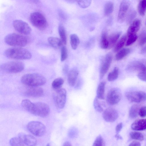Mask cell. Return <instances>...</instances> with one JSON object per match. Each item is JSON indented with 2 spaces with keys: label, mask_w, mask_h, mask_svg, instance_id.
I'll use <instances>...</instances> for the list:
<instances>
[{
  "label": "cell",
  "mask_w": 146,
  "mask_h": 146,
  "mask_svg": "<svg viewBox=\"0 0 146 146\" xmlns=\"http://www.w3.org/2000/svg\"><path fill=\"white\" fill-rule=\"evenodd\" d=\"M92 2L90 0H78L77 3L80 7L82 8H86L89 7Z\"/></svg>",
  "instance_id": "obj_39"
},
{
  "label": "cell",
  "mask_w": 146,
  "mask_h": 146,
  "mask_svg": "<svg viewBox=\"0 0 146 146\" xmlns=\"http://www.w3.org/2000/svg\"><path fill=\"white\" fill-rule=\"evenodd\" d=\"M70 43L71 47L73 50H76L80 42L79 38L76 34H72L70 36Z\"/></svg>",
  "instance_id": "obj_24"
},
{
  "label": "cell",
  "mask_w": 146,
  "mask_h": 146,
  "mask_svg": "<svg viewBox=\"0 0 146 146\" xmlns=\"http://www.w3.org/2000/svg\"><path fill=\"white\" fill-rule=\"evenodd\" d=\"M100 46L103 49H108V40L107 37V32L104 31L102 33L100 40Z\"/></svg>",
  "instance_id": "obj_25"
},
{
  "label": "cell",
  "mask_w": 146,
  "mask_h": 146,
  "mask_svg": "<svg viewBox=\"0 0 146 146\" xmlns=\"http://www.w3.org/2000/svg\"><path fill=\"white\" fill-rule=\"evenodd\" d=\"M106 84V82H101L99 84L98 86L96 92V97L98 99H104Z\"/></svg>",
  "instance_id": "obj_22"
},
{
  "label": "cell",
  "mask_w": 146,
  "mask_h": 146,
  "mask_svg": "<svg viewBox=\"0 0 146 146\" xmlns=\"http://www.w3.org/2000/svg\"><path fill=\"white\" fill-rule=\"evenodd\" d=\"M141 21L139 19L135 20L128 29L127 35L128 36L130 35H136V33L139 30L141 25Z\"/></svg>",
  "instance_id": "obj_19"
},
{
  "label": "cell",
  "mask_w": 146,
  "mask_h": 146,
  "mask_svg": "<svg viewBox=\"0 0 146 146\" xmlns=\"http://www.w3.org/2000/svg\"><path fill=\"white\" fill-rule=\"evenodd\" d=\"M121 96V92L119 88H112L109 91L107 94V102L110 105L117 104L120 101Z\"/></svg>",
  "instance_id": "obj_9"
},
{
  "label": "cell",
  "mask_w": 146,
  "mask_h": 146,
  "mask_svg": "<svg viewBox=\"0 0 146 146\" xmlns=\"http://www.w3.org/2000/svg\"><path fill=\"white\" fill-rule=\"evenodd\" d=\"M127 69L130 72L138 71L139 72L146 70V66L142 62L135 61L131 62L128 64Z\"/></svg>",
  "instance_id": "obj_16"
},
{
  "label": "cell",
  "mask_w": 146,
  "mask_h": 146,
  "mask_svg": "<svg viewBox=\"0 0 146 146\" xmlns=\"http://www.w3.org/2000/svg\"><path fill=\"white\" fill-rule=\"evenodd\" d=\"M127 1H123L121 3L117 17V21L120 23L124 21L129 6Z\"/></svg>",
  "instance_id": "obj_14"
},
{
  "label": "cell",
  "mask_w": 146,
  "mask_h": 146,
  "mask_svg": "<svg viewBox=\"0 0 146 146\" xmlns=\"http://www.w3.org/2000/svg\"><path fill=\"white\" fill-rule=\"evenodd\" d=\"M139 106L137 105H134L130 108L129 111V115L130 118L134 119L136 117L139 111Z\"/></svg>",
  "instance_id": "obj_29"
},
{
  "label": "cell",
  "mask_w": 146,
  "mask_h": 146,
  "mask_svg": "<svg viewBox=\"0 0 146 146\" xmlns=\"http://www.w3.org/2000/svg\"><path fill=\"white\" fill-rule=\"evenodd\" d=\"M93 105L96 110L99 112H102L103 111V109L102 106L98 99L96 97L93 102Z\"/></svg>",
  "instance_id": "obj_37"
},
{
  "label": "cell",
  "mask_w": 146,
  "mask_h": 146,
  "mask_svg": "<svg viewBox=\"0 0 146 146\" xmlns=\"http://www.w3.org/2000/svg\"><path fill=\"white\" fill-rule=\"evenodd\" d=\"M48 41L52 47L56 49L60 48L63 43L61 39L57 37H53L48 38Z\"/></svg>",
  "instance_id": "obj_23"
},
{
  "label": "cell",
  "mask_w": 146,
  "mask_h": 146,
  "mask_svg": "<svg viewBox=\"0 0 146 146\" xmlns=\"http://www.w3.org/2000/svg\"><path fill=\"white\" fill-rule=\"evenodd\" d=\"M64 83V80L62 78H58L54 79L52 83L53 88L56 90L60 88Z\"/></svg>",
  "instance_id": "obj_33"
},
{
  "label": "cell",
  "mask_w": 146,
  "mask_h": 146,
  "mask_svg": "<svg viewBox=\"0 0 146 146\" xmlns=\"http://www.w3.org/2000/svg\"><path fill=\"white\" fill-rule=\"evenodd\" d=\"M138 43L140 46L146 43V31L143 30L140 33L139 37Z\"/></svg>",
  "instance_id": "obj_36"
},
{
  "label": "cell",
  "mask_w": 146,
  "mask_h": 146,
  "mask_svg": "<svg viewBox=\"0 0 146 146\" xmlns=\"http://www.w3.org/2000/svg\"><path fill=\"white\" fill-rule=\"evenodd\" d=\"M79 72L75 68L72 69L69 72L67 78V81L69 85L71 87L74 86L75 84Z\"/></svg>",
  "instance_id": "obj_18"
},
{
  "label": "cell",
  "mask_w": 146,
  "mask_h": 146,
  "mask_svg": "<svg viewBox=\"0 0 146 146\" xmlns=\"http://www.w3.org/2000/svg\"><path fill=\"white\" fill-rule=\"evenodd\" d=\"M7 58L17 60H28L31 57V52L21 47H15L7 49L4 52Z\"/></svg>",
  "instance_id": "obj_3"
},
{
  "label": "cell",
  "mask_w": 146,
  "mask_h": 146,
  "mask_svg": "<svg viewBox=\"0 0 146 146\" xmlns=\"http://www.w3.org/2000/svg\"><path fill=\"white\" fill-rule=\"evenodd\" d=\"M21 81L23 84L26 86L30 87H38L45 84L46 80L42 75L34 73L24 75L22 76Z\"/></svg>",
  "instance_id": "obj_2"
},
{
  "label": "cell",
  "mask_w": 146,
  "mask_h": 146,
  "mask_svg": "<svg viewBox=\"0 0 146 146\" xmlns=\"http://www.w3.org/2000/svg\"><path fill=\"white\" fill-rule=\"evenodd\" d=\"M131 129L135 130L141 131L146 129V119L137 120L131 125Z\"/></svg>",
  "instance_id": "obj_20"
},
{
  "label": "cell",
  "mask_w": 146,
  "mask_h": 146,
  "mask_svg": "<svg viewBox=\"0 0 146 146\" xmlns=\"http://www.w3.org/2000/svg\"><path fill=\"white\" fill-rule=\"evenodd\" d=\"M130 136L133 139L142 141L144 139V136L141 133L135 131L131 132L130 133Z\"/></svg>",
  "instance_id": "obj_35"
},
{
  "label": "cell",
  "mask_w": 146,
  "mask_h": 146,
  "mask_svg": "<svg viewBox=\"0 0 146 146\" xmlns=\"http://www.w3.org/2000/svg\"><path fill=\"white\" fill-rule=\"evenodd\" d=\"M137 76L141 80L146 82V69L139 72Z\"/></svg>",
  "instance_id": "obj_44"
},
{
  "label": "cell",
  "mask_w": 146,
  "mask_h": 146,
  "mask_svg": "<svg viewBox=\"0 0 146 146\" xmlns=\"http://www.w3.org/2000/svg\"><path fill=\"white\" fill-rule=\"evenodd\" d=\"M118 114L117 111L114 109L109 108L106 109L103 112L102 116L106 121L113 122L117 118Z\"/></svg>",
  "instance_id": "obj_13"
},
{
  "label": "cell",
  "mask_w": 146,
  "mask_h": 146,
  "mask_svg": "<svg viewBox=\"0 0 146 146\" xmlns=\"http://www.w3.org/2000/svg\"><path fill=\"white\" fill-rule=\"evenodd\" d=\"M122 127V123H121L118 124L116 126L115 128L116 131L117 133H118L121 130Z\"/></svg>",
  "instance_id": "obj_46"
},
{
  "label": "cell",
  "mask_w": 146,
  "mask_h": 146,
  "mask_svg": "<svg viewBox=\"0 0 146 146\" xmlns=\"http://www.w3.org/2000/svg\"><path fill=\"white\" fill-rule=\"evenodd\" d=\"M21 105L27 111L40 117H46L50 111L49 106L46 104L42 102L33 103L29 100L25 99L22 101Z\"/></svg>",
  "instance_id": "obj_1"
},
{
  "label": "cell",
  "mask_w": 146,
  "mask_h": 146,
  "mask_svg": "<svg viewBox=\"0 0 146 146\" xmlns=\"http://www.w3.org/2000/svg\"><path fill=\"white\" fill-rule=\"evenodd\" d=\"M139 115L142 117H145L146 116V106H143L140 108Z\"/></svg>",
  "instance_id": "obj_45"
},
{
  "label": "cell",
  "mask_w": 146,
  "mask_h": 146,
  "mask_svg": "<svg viewBox=\"0 0 146 146\" xmlns=\"http://www.w3.org/2000/svg\"><path fill=\"white\" fill-rule=\"evenodd\" d=\"M121 34V32L114 33L110 36L108 39V49H110L115 45Z\"/></svg>",
  "instance_id": "obj_21"
},
{
  "label": "cell",
  "mask_w": 146,
  "mask_h": 146,
  "mask_svg": "<svg viewBox=\"0 0 146 146\" xmlns=\"http://www.w3.org/2000/svg\"><path fill=\"white\" fill-rule=\"evenodd\" d=\"M68 57V51L66 47L65 46H62L61 50L60 60L61 61L65 60Z\"/></svg>",
  "instance_id": "obj_40"
},
{
  "label": "cell",
  "mask_w": 146,
  "mask_h": 146,
  "mask_svg": "<svg viewBox=\"0 0 146 146\" xmlns=\"http://www.w3.org/2000/svg\"><path fill=\"white\" fill-rule=\"evenodd\" d=\"M13 25L15 30L22 34L28 35L31 32V29L30 26L22 20H15L13 21Z\"/></svg>",
  "instance_id": "obj_11"
},
{
  "label": "cell",
  "mask_w": 146,
  "mask_h": 146,
  "mask_svg": "<svg viewBox=\"0 0 146 146\" xmlns=\"http://www.w3.org/2000/svg\"><path fill=\"white\" fill-rule=\"evenodd\" d=\"M125 96L131 102L139 103L146 100V93L142 91L128 92L126 93Z\"/></svg>",
  "instance_id": "obj_10"
},
{
  "label": "cell",
  "mask_w": 146,
  "mask_h": 146,
  "mask_svg": "<svg viewBox=\"0 0 146 146\" xmlns=\"http://www.w3.org/2000/svg\"><path fill=\"white\" fill-rule=\"evenodd\" d=\"M138 10L141 16H144L146 11V0L141 1L138 5Z\"/></svg>",
  "instance_id": "obj_32"
},
{
  "label": "cell",
  "mask_w": 146,
  "mask_h": 146,
  "mask_svg": "<svg viewBox=\"0 0 146 146\" xmlns=\"http://www.w3.org/2000/svg\"><path fill=\"white\" fill-rule=\"evenodd\" d=\"M115 137L117 139H122V137L118 133H117L115 135Z\"/></svg>",
  "instance_id": "obj_50"
},
{
  "label": "cell",
  "mask_w": 146,
  "mask_h": 146,
  "mask_svg": "<svg viewBox=\"0 0 146 146\" xmlns=\"http://www.w3.org/2000/svg\"><path fill=\"white\" fill-rule=\"evenodd\" d=\"M103 139L102 136L100 135L98 136L94 141L92 146H103Z\"/></svg>",
  "instance_id": "obj_42"
},
{
  "label": "cell",
  "mask_w": 146,
  "mask_h": 146,
  "mask_svg": "<svg viewBox=\"0 0 146 146\" xmlns=\"http://www.w3.org/2000/svg\"><path fill=\"white\" fill-rule=\"evenodd\" d=\"M4 41L7 44L17 47L25 46L28 43V40L25 36L16 33H12L6 35Z\"/></svg>",
  "instance_id": "obj_4"
},
{
  "label": "cell",
  "mask_w": 146,
  "mask_h": 146,
  "mask_svg": "<svg viewBox=\"0 0 146 146\" xmlns=\"http://www.w3.org/2000/svg\"><path fill=\"white\" fill-rule=\"evenodd\" d=\"M119 74V70L117 67H115L112 71L108 74L107 79L109 81H113L118 77Z\"/></svg>",
  "instance_id": "obj_30"
},
{
  "label": "cell",
  "mask_w": 146,
  "mask_h": 146,
  "mask_svg": "<svg viewBox=\"0 0 146 146\" xmlns=\"http://www.w3.org/2000/svg\"><path fill=\"white\" fill-rule=\"evenodd\" d=\"M78 129L75 127L71 128L69 131L68 135L71 138H76L78 136Z\"/></svg>",
  "instance_id": "obj_41"
},
{
  "label": "cell",
  "mask_w": 146,
  "mask_h": 146,
  "mask_svg": "<svg viewBox=\"0 0 146 146\" xmlns=\"http://www.w3.org/2000/svg\"><path fill=\"white\" fill-rule=\"evenodd\" d=\"M27 128L33 135L38 137L43 135L46 131L45 125L41 122L36 121L29 122L27 124Z\"/></svg>",
  "instance_id": "obj_7"
},
{
  "label": "cell",
  "mask_w": 146,
  "mask_h": 146,
  "mask_svg": "<svg viewBox=\"0 0 146 146\" xmlns=\"http://www.w3.org/2000/svg\"><path fill=\"white\" fill-rule=\"evenodd\" d=\"M127 36L126 35L123 36L115 45L114 51L116 52L120 50L123 46L126 40Z\"/></svg>",
  "instance_id": "obj_31"
},
{
  "label": "cell",
  "mask_w": 146,
  "mask_h": 146,
  "mask_svg": "<svg viewBox=\"0 0 146 146\" xmlns=\"http://www.w3.org/2000/svg\"><path fill=\"white\" fill-rule=\"evenodd\" d=\"M63 146H72L71 143L68 141L65 142L63 145Z\"/></svg>",
  "instance_id": "obj_49"
},
{
  "label": "cell",
  "mask_w": 146,
  "mask_h": 146,
  "mask_svg": "<svg viewBox=\"0 0 146 146\" xmlns=\"http://www.w3.org/2000/svg\"><path fill=\"white\" fill-rule=\"evenodd\" d=\"M114 9V5L111 1L106 2L104 6V14L106 16H109L113 12Z\"/></svg>",
  "instance_id": "obj_26"
},
{
  "label": "cell",
  "mask_w": 146,
  "mask_h": 146,
  "mask_svg": "<svg viewBox=\"0 0 146 146\" xmlns=\"http://www.w3.org/2000/svg\"><path fill=\"white\" fill-rule=\"evenodd\" d=\"M128 36V38L126 44L127 46L130 45L134 43L137 38L136 35H131Z\"/></svg>",
  "instance_id": "obj_43"
},
{
  "label": "cell",
  "mask_w": 146,
  "mask_h": 146,
  "mask_svg": "<svg viewBox=\"0 0 146 146\" xmlns=\"http://www.w3.org/2000/svg\"><path fill=\"white\" fill-rule=\"evenodd\" d=\"M11 146H25V144L19 137H14L10 140Z\"/></svg>",
  "instance_id": "obj_34"
},
{
  "label": "cell",
  "mask_w": 146,
  "mask_h": 146,
  "mask_svg": "<svg viewBox=\"0 0 146 146\" xmlns=\"http://www.w3.org/2000/svg\"><path fill=\"white\" fill-rule=\"evenodd\" d=\"M140 53L141 54L146 53V45L144 46L141 50Z\"/></svg>",
  "instance_id": "obj_48"
},
{
  "label": "cell",
  "mask_w": 146,
  "mask_h": 146,
  "mask_svg": "<svg viewBox=\"0 0 146 146\" xmlns=\"http://www.w3.org/2000/svg\"><path fill=\"white\" fill-rule=\"evenodd\" d=\"M53 100L56 106L59 109H62L65 104L66 92L64 88L56 90L53 94Z\"/></svg>",
  "instance_id": "obj_8"
},
{
  "label": "cell",
  "mask_w": 146,
  "mask_h": 146,
  "mask_svg": "<svg viewBox=\"0 0 146 146\" xmlns=\"http://www.w3.org/2000/svg\"><path fill=\"white\" fill-rule=\"evenodd\" d=\"M23 62L19 61H12L2 64L0 67L3 72L9 73H16L21 72L24 69Z\"/></svg>",
  "instance_id": "obj_5"
},
{
  "label": "cell",
  "mask_w": 146,
  "mask_h": 146,
  "mask_svg": "<svg viewBox=\"0 0 146 146\" xmlns=\"http://www.w3.org/2000/svg\"><path fill=\"white\" fill-rule=\"evenodd\" d=\"M43 94V89L38 87H30L27 88L25 92L27 96L33 97L41 96Z\"/></svg>",
  "instance_id": "obj_15"
},
{
  "label": "cell",
  "mask_w": 146,
  "mask_h": 146,
  "mask_svg": "<svg viewBox=\"0 0 146 146\" xmlns=\"http://www.w3.org/2000/svg\"><path fill=\"white\" fill-rule=\"evenodd\" d=\"M130 50L129 48H124L119 50L116 54L115 59L119 60L123 58L130 52Z\"/></svg>",
  "instance_id": "obj_28"
},
{
  "label": "cell",
  "mask_w": 146,
  "mask_h": 146,
  "mask_svg": "<svg viewBox=\"0 0 146 146\" xmlns=\"http://www.w3.org/2000/svg\"><path fill=\"white\" fill-rule=\"evenodd\" d=\"M112 59V54L111 53L107 54L103 59L100 70V78L102 79L109 70Z\"/></svg>",
  "instance_id": "obj_12"
},
{
  "label": "cell",
  "mask_w": 146,
  "mask_h": 146,
  "mask_svg": "<svg viewBox=\"0 0 146 146\" xmlns=\"http://www.w3.org/2000/svg\"><path fill=\"white\" fill-rule=\"evenodd\" d=\"M19 137L25 145L28 146H35L36 144V139L31 135L20 133L19 134Z\"/></svg>",
  "instance_id": "obj_17"
},
{
  "label": "cell",
  "mask_w": 146,
  "mask_h": 146,
  "mask_svg": "<svg viewBox=\"0 0 146 146\" xmlns=\"http://www.w3.org/2000/svg\"><path fill=\"white\" fill-rule=\"evenodd\" d=\"M58 32L63 43L66 44L67 40L66 31L64 27L62 24H60L58 26Z\"/></svg>",
  "instance_id": "obj_27"
},
{
  "label": "cell",
  "mask_w": 146,
  "mask_h": 146,
  "mask_svg": "<svg viewBox=\"0 0 146 146\" xmlns=\"http://www.w3.org/2000/svg\"><path fill=\"white\" fill-rule=\"evenodd\" d=\"M129 146H141V144L139 142L134 141L131 143Z\"/></svg>",
  "instance_id": "obj_47"
},
{
  "label": "cell",
  "mask_w": 146,
  "mask_h": 146,
  "mask_svg": "<svg viewBox=\"0 0 146 146\" xmlns=\"http://www.w3.org/2000/svg\"><path fill=\"white\" fill-rule=\"evenodd\" d=\"M136 12L134 10H132L129 11L127 17V23L129 24L131 23L136 17Z\"/></svg>",
  "instance_id": "obj_38"
},
{
  "label": "cell",
  "mask_w": 146,
  "mask_h": 146,
  "mask_svg": "<svg viewBox=\"0 0 146 146\" xmlns=\"http://www.w3.org/2000/svg\"><path fill=\"white\" fill-rule=\"evenodd\" d=\"M30 19L32 25L39 29H44L47 26V23L46 18L39 12H35L31 13L30 16Z\"/></svg>",
  "instance_id": "obj_6"
}]
</instances>
